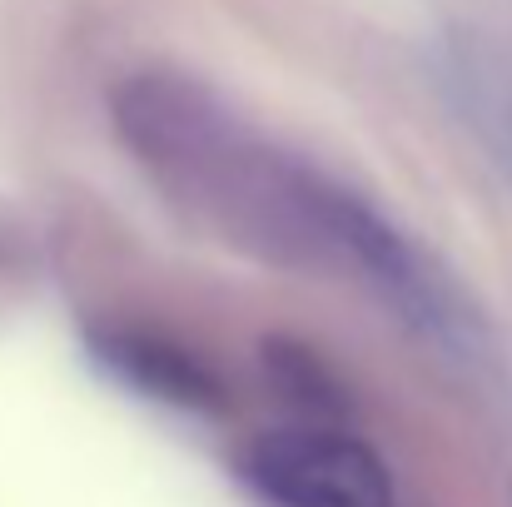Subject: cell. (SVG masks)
<instances>
[{"mask_svg": "<svg viewBox=\"0 0 512 507\" xmlns=\"http://www.w3.org/2000/svg\"><path fill=\"white\" fill-rule=\"evenodd\" d=\"M264 368L274 373V383L299 403V408H309V413H324V418H334L348 408V398H343V383L319 363V353L314 348H299V343H284V338H274V343H264Z\"/></svg>", "mask_w": 512, "mask_h": 507, "instance_id": "cell-3", "label": "cell"}, {"mask_svg": "<svg viewBox=\"0 0 512 507\" xmlns=\"http://www.w3.org/2000/svg\"><path fill=\"white\" fill-rule=\"evenodd\" d=\"M95 358L120 383L140 388L145 398H165L179 408H219L224 403L209 368L194 353H184V348H174L155 334H105L95 343Z\"/></svg>", "mask_w": 512, "mask_h": 507, "instance_id": "cell-2", "label": "cell"}, {"mask_svg": "<svg viewBox=\"0 0 512 507\" xmlns=\"http://www.w3.org/2000/svg\"><path fill=\"white\" fill-rule=\"evenodd\" d=\"M244 478L274 507H398L388 463L339 428H274L244 448Z\"/></svg>", "mask_w": 512, "mask_h": 507, "instance_id": "cell-1", "label": "cell"}]
</instances>
